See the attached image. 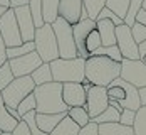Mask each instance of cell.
I'll list each match as a JSON object with an SVG mask.
<instances>
[{"label": "cell", "mask_w": 146, "mask_h": 135, "mask_svg": "<svg viewBox=\"0 0 146 135\" xmlns=\"http://www.w3.org/2000/svg\"><path fill=\"white\" fill-rule=\"evenodd\" d=\"M121 76V62L106 56H91L86 59V79L94 86H109Z\"/></svg>", "instance_id": "cell-1"}, {"label": "cell", "mask_w": 146, "mask_h": 135, "mask_svg": "<svg viewBox=\"0 0 146 135\" xmlns=\"http://www.w3.org/2000/svg\"><path fill=\"white\" fill-rule=\"evenodd\" d=\"M34 95L37 100V113H67L69 110L62 100V83L52 81L35 86Z\"/></svg>", "instance_id": "cell-2"}, {"label": "cell", "mask_w": 146, "mask_h": 135, "mask_svg": "<svg viewBox=\"0 0 146 135\" xmlns=\"http://www.w3.org/2000/svg\"><path fill=\"white\" fill-rule=\"evenodd\" d=\"M52 78L57 83H82L86 79V59L74 58V59H59L50 62Z\"/></svg>", "instance_id": "cell-3"}, {"label": "cell", "mask_w": 146, "mask_h": 135, "mask_svg": "<svg viewBox=\"0 0 146 135\" xmlns=\"http://www.w3.org/2000/svg\"><path fill=\"white\" fill-rule=\"evenodd\" d=\"M34 44H35V52L40 56V59L44 62H52L60 58L57 39H56V34L50 24H44L42 27L35 30Z\"/></svg>", "instance_id": "cell-4"}, {"label": "cell", "mask_w": 146, "mask_h": 135, "mask_svg": "<svg viewBox=\"0 0 146 135\" xmlns=\"http://www.w3.org/2000/svg\"><path fill=\"white\" fill-rule=\"evenodd\" d=\"M52 29H54L56 39H57L59 56L62 59L79 58V52H77V47H76V41H74L72 26L69 22H66L62 17H59L57 20L52 24Z\"/></svg>", "instance_id": "cell-5"}, {"label": "cell", "mask_w": 146, "mask_h": 135, "mask_svg": "<svg viewBox=\"0 0 146 135\" xmlns=\"http://www.w3.org/2000/svg\"><path fill=\"white\" fill-rule=\"evenodd\" d=\"M35 90V83L30 76H22V78H15L14 81L2 91V98H3V103L7 108H15L19 103L27 98L30 93H34Z\"/></svg>", "instance_id": "cell-6"}, {"label": "cell", "mask_w": 146, "mask_h": 135, "mask_svg": "<svg viewBox=\"0 0 146 135\" xmlns=\"http://www.w3.org/2000/svg\"><path fill=\"white\" fill-rule=\"evenodd\" d=\"M121 79L136 88L146 86V62L141 59H123L121 61Z\"/></svg>", "instance_id": "cell-7"}, {"label": "cell", "mask_w": 146, "mask_h": 135, "mask_svg": "<svg viewBox=\"0 0 146 135\" xmlns=\"http://www.w3.org/2000/svg\"><path fill=\"white\" fill-rule=\"evenodd\" d=\"M0 36H2L7 47H15V46H20L24 42L22 36H20L19 24H17L15 10L12 7L7 9V12L0 17Z\"/></svg>", "instance_id": "cell-8"}, {"label": "cell", "mask_w": 146, "mask_h": 135, "mask_svg": "<svg viewBox=\"0 0 146 135\" xmlns=\"http://www.w3.org/2000/svg\"><path fill=\"white\" fill-rule=\"evenodd\" d=\"M116 44L124 59H139V46L131 34V27L123 24L116 27Z\"/></svg>", "instance_id": "cell-9"}, {"label": "cell", "mask_w": 146, "mask_h": 135, "mask_svg": "<svg viewBox=\"0 0 146 135\" xmlns=\"http://www.w3.org/2000/svg\"><path fill=\"white\" fill-rule=\"evenodd\" d=\"M108 106H109V98H108L106 86H94L92 85L88 90V98H86V108H88L91 120L99 117Z\"/></svg>", "instance_id": "cell-10"}, {"label": "cell", "mask_w": 146, "mask_h": 135, "mask_svg": "<svg viewBox=\"0 0 146 135\" xmlns=\"http://www.w3.org/2000/svg\"><path fill=\"white\" fill-rule=\"evenodd\" d=\"M9 64H10V69H12L15 78H22V76H30L40 64H44V61L40 59V56L34 51V52L25 54L22 58L9 59Z\"/></svg>", "instance_id": "cell-11"}, {"label": "cell", "mask_w": 146, "mask_h": 135, "mask_svg": "<svg viewBox=\"0 0 146 135\" xmlns=\"http://www.w3.org/2000/svg\"><path fill=\"white\" fill-rule=\"evenodd\" d=\"M15 10V17H17V24H19V29H20V36H22V41L24 42H29L34 41L35 37V22H34V17L30 14L29 5H22V7H17Z\"/></svg>", "instance_id": "cell-12"}, {"label": "cell", "mask_w": 146, "mask_h": 135, "mask_svg": "<svg viewBox=\"0 0 146 135\" xmlns=\"http://www.w3.org/2000/svg\"><path fill=\"white\" fill-rule=\"evenodd\" d=\"M96 29V20L92 19H86V20H79L76 26H72V32H74V41H76V47L79 52V58L88 59L91 58L86 51V39L91 34V30Z\"/></svg>", "instance_id": "cell-13"}, {"label": "cell", "mask_w": 146, "mask_h": 135, "mask_svg": "<svg viewBox=\"0 0 146 135\" xmlns=\"http://www.w3.org/2000/svg\"><path fill=\"white\" fill-rule=\"evenodd\" d=\"M86 98H88V91L84 90L82 83H64L62 85V100L69 108L86 106Z\"/></svg>", "instance_id": "cell-14"}, {"label": "cell", "mask_w": 146, "mask_h": 135, "mask_svg": "<svg viewBox=\"0 0 146 135\" xmlns=\"http://www.w3.org/2000/svg\"><path fill=\"white\" fill-rule=\"evenodd\" d=\"M82 9H84L82 0H60V3H59V17H62L71 26H76L81 20Z\"/></svg>", "instance_id": "cell-15"}, {"label": "cell", "mask_w": 146, "mask_h": 135, "mask_svg": "<svg viewBox=\"0 0 146 135\" xmlns=\"http://www.w3.org/2000/svg\"><path fill=\"white\" fill-rule=\"evenodd\" d=\"M117 85H121L124 91H126V98L123 100V101H119L121 106H123V110L126 108V110H134V111H138L139 108H141V100H139V88H136V86H133L129 83H126L124 79H121V78H117L114 79Z\"/></svg>", "instance_id": "cell-16"}, {"label": "cell", "mask_w": 146, "mask_h": 135, "mask_svg": "<svg viewBox=\"0 0 146 135\" xmlns=\"http://www.w3.org/2000/svg\"><path fill=\"white\" fill-rule=\"evenodd\" d=\"M66 115L67 113H37L35 115V122H37V125H39V128L42 132L50 135V132L62 122V118Z\"/></svg>", "instance_id": "cell-17"}, {"label": "cell", "mask_w": 146, "mask_h": 135, "mask_svg": "<svg viewBox=\"0 0 146 135\" xmlns=\"http://www.w3.org/2000/svg\"><path fill=\"white\" fill-rule=\"evenodd\" d=\"M96 29L101 36L102 46H114L116 44V26L108 20V19H101L96 20Z\"/></svg>", "instance_id": "cell-18"}, {"label": "cell", "mask_w": 146, "mask_h": 135, "mask_svg": "<svg viewBox=\"0 0 146 135\" xmlns=\"http://www.w3.org/2000/svg\"><path fill=\"white\" fill-rule=\"evenodd\" d=\"M19 125V120H15L14 117L9 113V108L3 103V98H2V91H0V130L2 132H14L15 127Z\"/></svg>", "instance_id": "cell-19"}, {"label": "cell", "mask_w": 146, "mask_h": 135, "mask_svg": "<svg viewBox=\"0 0 146 135\" xmlns=\"http://www.w3.org/2000/svg\"><path fill=\"white\" fill-rule=\"evenodd\" d=\"M99 135H134L133 127L123 125V123H101L99 125Z\"/></svg>", "instance_id": "cell-20"}, {"label": "cell", "mask_w": 146, "mask_h": 135, "mask_svg": "<svg viewBox=\"0 0 146 135\" xmlns=\"http://www.w3.org/2000/svg\"><path fill=\"white\" fill-rule=\"evenodd\" d=\"M59 3L60 0H42V17L45 24H54L59 19Z\"/></svg>", "instance_id": "cell-21"}, {"label": "cell", "mask_w": 146, "mask_h": 135, "mask_svg": "<svg viewBox=\"0 0 146 135\" xmlns=\"http://www.w3.org/2000/svg\"><path fill=\"white\" fill-rule=\"evenodd\" d=\"M30 78L34 79L35 86H40V85H47V83H52L54 78H52V69H50V62H44L40 64L32 75Z\"/></svg>", "instance_id": "cell-22"}, {"label": "cell", "mask_w": 146, "mask_h": 135, "mask_svg": "<svg viewBox=\"0 0 146 135\" xmlns=\"http://www.w3.org/2000/svg\"><path fill=\"white\" fill-rule=\"evenodd\" d=\"M79 132H81V127L66 115L62 122L50 132V135H79Z\"/></svg>", "instance_id": "cell-23"}, {"label": "cell", "mask_w": 146, "mask_h": 135, "mask_svg": "<svg viewBox=\"0 0 146 135\" xmlns=\"http://www.w3.org/2000/svg\"><path fill=\"white\" fill-rule=\"evenodd\" d=\"M67 117L72 122H76L81 128L86 127L89 122H91V117H89L86 106H72V108H69L67 110Z\"/></svg>", "instance_id": "cell-24"}, {"label": "cell", "mask_w": 146, "mask_h": 135, "mask_svg": "<svg viewBox=\"0 0 146 135\" xmlns=\"http://www.w3.org/2000/svg\"><path fill=\"white\" fill-rule=\"evenodd\" d=\"M35 51V44L34 41L29 42H22L20 46H15V47H7V58L9 59H15V58H22L25 54H30Z\"/></svg>", "instance_id": "cell-25"}, {"label": "cell", "mask_w": 146, "mask_h": 135, "mask_svg": "<svg viewBox=\"0 0 146 135\" xmlns=\"http://www.w3.org/2000/svg\"><path fill=\"white\" fill-rule=\"evenodd\" d=\"M92 56H106V58L116 61V62H121V61L124 59L123 54H121V51H119V47H117V44H114V46H101Z\"/></svg>", "instance_id": "cell-26"}, {"label": "cell", "mask_w": 146, "mask_h": 135, "mask_svg": "<svg viewBox=\"0 0 146 135\" xmlns=\"http://www.w3.org/2000/svg\"><path fill=\"white\" fill-rule=\"evenodd\" d=\"M129 2H131V0H106V7H108L109 10H113L117 17H121V19L124 20L126 12H128V9H129Z\"/></svg>", "instance_id": "cell-27"}, {"label": "cell", "mask_w": 146, "mask_h": 135, "mask_svg": "<svg viewBox=\"0 0 146 135\" xmlns=\"http://www.w3.org/2000/svg\"><path fill=\"white\" fill-rule=\"evenodd\" d=\"M119 117H121V111H117L113 106H108L101 115L96 117L92 122L98 123V125H101V123H116V122H119Z\"/></svg>", "instance_id": "cell-28"}, {"label": "cell", "mask_w": 146, "mask_h": 135, "mask_svg": "<svg viewBox=\"0 0 146 135\" xmlns=\"http://www.w3.org/2000/svg\"><path fill=\"white\" fill-rule=\"evenodd\" d=\"M82 3H84V9L88 10L89 19L92 20H98L99 12L106 7V0H82Z\"/></svg>", "instance_id": "cell-29"}, {"label": "cell", "mask_w": 146, "mask_h": 135, "mask_svg": "<svg viewBox=\"0 0 146 135\" xmlns=\"http://www.w3.org/2000/svg\"><path fill=\"white\" fill-rule=\"evenodd\" d=\"M141 7H143V0H131V2H129V9H128L126 17H124V24H126V26L133 27V26L136 24V17L139 14Z\"/></svg>", "instance_id": "cell-30"}, {"label": "cell", "mask_w": 146, "mask_h": 135, "mask_svg": "<svg viewBox=\"0 0 146 135\" xmlns=\"http://www.w3.org/2000/svg\"><path fill=\"white\" fill-rule=\"evenodd\" d=\"M29 9L30 14L34 17V22H35V27H42L44 22V17H42V0H29Z\"/></svg>", "instance_id": "cell-31"}, {"label": "cell", "mask_w": 146, "mask_h": 135, "mask_svg": "<svg viewBox=\"0 0 146 135\" xmlns=\"http://www.w3.org/2000/svg\"><path fill=\"white\" fill-rule=\"evenodd\" d=\"M133 130H134V135H146V105H143L136 111Z\"/></svg>", "instance_id": "cell-32"}, {"label": "cell", "mask_w": 146, "mask_h": 135, "mask_svg": "<svg viewBox=\"0 0 146 135\" xmlns=\"http://www.w3.org/2000/svg\"><path fill=\"white\" fill-rule=\"evenodd\" d=\"M101 46H102V41H101V36H99L98 29L91 30V34L88 36V39H86V51H88V54L92 56Z\"/></svg>", "instance_id": "cell-33"}, {"label": "cell", "mask_w": 146, "mask_h": 135, "mask_svg": "<svg viewBox=\"0 0 146 135\" xmlns=\"http://www.w3.org/2000/svg\"><path fill=\"white\" fill-rule=\"evenodd\" d=\"M34 110H37V100H35V95H34V93H30L27 98H24V100L19 103L17 111L20 113V117H24L25 113L34 111Z\"/></svg>", "instance_id": "cell-34"}, {"label": "cell", "mask_w": 146, "mask_h": 135, "mask_svg": "<svg viewBox=\"0 0 146 135\" xmlns=\"http://www.w3.org/2000/svg\"><path fill=\"white\" fill-rule=\"evenodd\" d=\"M14 79H15V76H14V73H12V69H10L9 61H7L3 66H0V91L5 90Z\"/></svg>", "instance_id": "cell-35"}, {"label": "cell", "mask_w": 146, "mask_h": 135, "mask_svg": "<svg viewBox=\"0 0 146 135\" xmlns=\"http://www.w3.org/2000/svg\"><path fill=\"white\" fill-rule=\"evenodd\" d=\"M106 90H108V98H109V100L123 101V100L126 98V91H124V88H123L121 85H117L116 81H113Z\"/></svg>", "instance_id": "cell-36"}, {"label": "cell", "mask_w": 146, "mask_h": 135, "mask_svg": "<svg viewBox=\"0 0 146 135\" xmlns=\"http://www.w3.org/2000/svg\"><path fill=\"white\" fill-rule=\"evenodd\" d=\"M101 19H108V20H111L116 27H117V26H123V24H124V20H123L121 17H117L113 10H109L108 7H104L101 12H99V15H98V20H101Z\"/></svg>", "instance_id": "cell-37"}, {"label": "cell", "mask_w": 146, "mask_h": 135, "mask_svg": "<svg viewBox=\"0 0 146 135\" xmlns=\"http://www.w3.org/2000/svg\"><path fill=\"white\" fill-rule=\"evenodd\" d=\"M131 34H133V37H134V41H136V44L139 46L141 42L146 41V26L136 22V24L131 27Z\"/></svg>", "instance_id": "cell-38"}, {"label": "cell", "mask_w": 146, "mask_h": 135, "mask_svg": "<svg viewBox=\"0 0 146 135\" xmlns=\"http://www.w3.org/2000/svg\"><path fill=\"white\" fill-rule=\"evenodd\" d=\"M134 120H136V111L134 110H123L121 111V117H119V123L123 125H128V127H133L134 125Z\"/></svg>", "instance_id": "cell-39"}, {"label": "cell", "mask_w": 146, "mask_h": 135, "mask_svg": "<svg viewBox=\"0 0 146 135\" xmlns=\"http://www.w3.org/2000/svg\"><path fill=\"white\" fill-rule=\"evenodd\" d=\"M79 135H99V125L91 120L86 127H82V128H81Z\"/></svg>", "instance_id": "cell-40"}, {"label": "cell", "mask_w": 146, "mask_h": 135, "mask_svg": "<svg viewBox=\"0 0 146 135\" xmlns=\"http://www.w3.org/2000/svg\"><path fill=\"white\" fill-rule=\"evenodd\" d=\"M12 135H32V132H30L29 125H27L24 120H20L19 125L15 127V130L12 132Z\"/></svg>", "instance_id": "cell-41"}, {"label": "cell", "mask_w": 146, "mask_h": 135, "mask_svg": "<svg viewBox=\"0 0 146 135\" xmlns=\"http://www.w3.org/2000/svg\"><path fill=\"white\" fill-rule=\"evenodd\" d=\"M7 61H9V58H7V46H5L2 36H0V66H3Z\"/></svg>", "instance_id": "cell-42"}, {"label": "cell", "mask_w": 146, "mask_h": 135, "mask_svg": "<svg viewBox=\"0 0 146 135\" xmlns=\"http://www.w3.org/2000/svg\"><path fill=\"white\" fill-rule=\"evenodd\" d=\"M22 5H29V0H10V7L12 9L22 7Z\"/></svg>", "instance_id": "cell-43"}, {"label": "cell", "mask_w": 146, "mask_h": 135, "mask_svg": "<svg viewBox=\"0 0 146 135\" xmlns=\"http://www.w3.org/2000/svg\"><path fill=\"white\" fill-rule=\"evenodd\" d=\"M136 22H139V24L146 26V12L143 10V9L139 10V14H138V17H136Z\"/></svg>", "instance_id": "cell-44"}, {"label": "cell", "mask_w": 146, "mask_h": 135, "mask_svg": "<svg viewBox=\"0 0 146 135\" xmlns=\"http://www.w3.org/2000/svg\"><path fill=\"white\" fill-rule=\"evenodd\" d=\"M139 100H141V105H146V86L139 88Z\"/></svg>", "instance_id": "cell-45"}, {"label": "cell", "mask_w": 146, "mask_h": 135, "mask_svg": "<svg viewBox=\"0 0 146 135\" xmlns=\"http://www.w3.org/2000/svg\"><path fill=\"white\" fill-rule=\"evenodd\" d=\"M0 5L5 9H10V0H0Z\"/></svg>", "instance_id": "cell-46"}, {"label": "cell", "mask_w": 146, "mask_h": 135, "mask_svg": "<svg viewBox=\"0 0 146 135\" xmlns=\"http://www.w3.org/2000/svg\"><path fill=\"white\" fill-rule=\"evenodd\" d=\"M5 12H7V9H5V7H2V5H0V17H2V15L5 14Z\"/></svg>", "instance_id": "cell-47"}, {"label": "cell", "mask_w": 146, "mask_h": 135, "mask_svg": "<svg viewBox=\"0 0 146 135\" xmlns=\"http://www.w3.org/2000/svg\"><path fill=\"white\" fill-rule=\"evenodd\" d=\"M141 9H143V10L146 12V0H143V7H141Z\"/></svg>", "instance_id": "cell-48"}, {"label": "cell", "mask_w": 146, "mask_h": 135, "mask_svg": "<svg viewBox=\"0 0 146 135\" xmlns=\"http://www.w3.org/2000/svg\"><path fill=\"white\" fill-rule=\"evenodd\" d=\"M0 135H12V134H10V132H2Z\"/></svg>", "instance_id": "cell-49"}]
</instances>
